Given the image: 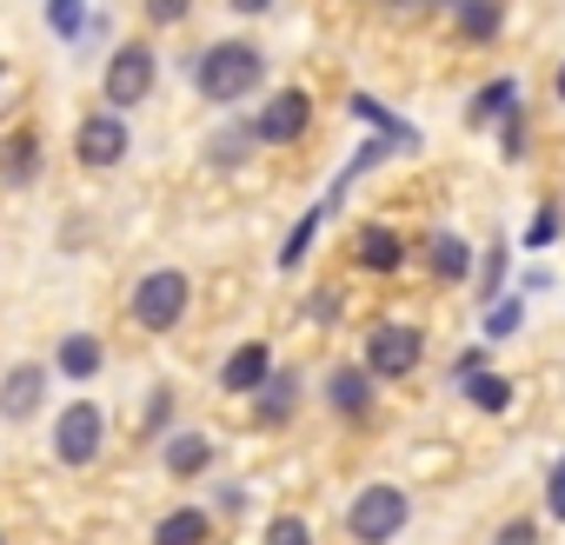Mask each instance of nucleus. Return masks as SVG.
<instances>
[{
    "label": "nucleus",
    "instance_id": "obj_5",
    "mask_svg": "<svg viewBox=\"0 0 565 545\" xmlns=\"http://www.w3.org/2000/svg\"><path fill=\"white\" fill-rule=\"evenodd\" d=\"M153 81H160V54H153L147 41H120V47L107 54V74H100V100H107L114 114H127V107L153 100Z\"/></svg>",
    "mask_w": 565,
    "mask_h": 545
},
{
    "label": "nucleus",
    "instance_id": "obj_3",
    "mask_svg": "<svg viewBox=\"0 0 565 545\" xmlns=\"http://www.w3.org/2000/svg\"><path fill=\"white\" fill-rule=\"evenodd\" d=\"M406 525H413V499H406L399 485H386V479L360 485L353 505H347V538H353V545H393Z\"/></svg>",
    "mask_w": 565,
    "mask_h": 545
},
{
    "label": "nucleus",
    "instance_id": "obj_27",
    "mask_svg": "<svg viewBox=\"0 0 565 545\" xmlns=\"http://www.w3.org/2000/svg\"><path fill=\"white\" fill-rule=\"evenodd\" d=\"M505 272H512V253H505V239H499V246H486V253H479V272H472V280H479V300H499Z\"/></svg>",
    "mask_w": 565,
    "mask_h": 545
},
{
    "label": "nucleus",
    "instance_id": "obj_8",
    "mask_svg": "<svg viewBox=\"0 0 565 545\" xmlns=\"http://www.w3.org/2000/svg\"><path fill=\"white\" fill-rule=\"evenodd\" d=\"M253 127H259V147H294V140H307V127H313V94H307V87L266 94L259 114H253Z\"/></svg>",
    "mask_w": 565,
    "mask_h": 545
},
{
    "label": "nucleus",
    "instance_id": "obj_11",
    "mask_svg": "<svg viewBox=\"0 0 565 545\" xmlns=\"http://www.w3.org/2000/svg\"><path fill=\"white\" fill-rule=\"evenodd\" d=\"M419 253H426V272H433V280H446V287H466L472 272H479V253L459 233H446V226H433Z\"/></svg>",
    "mask_w": 565,
    "mask_h": 545
},
{
    "label": "nucleus",
    "instance_id": "obj_36",
    "mask_svg": "<svg viewBox=\"0 0 565 545\" xmlns=\"http://www.w3.org/2000/svg\"><path fill=\"white\" fill-rule=\"evenodd\" d=\"M226 8H233V14H246V21H253V14H273V0H226Z\"/></svg>",
    "mask_w": 565,
    "mask_h": 545
},
{
    "label": "nucleus",
    "instance_id": "obj_2",
    "mask_svg": "<svg viewBox=\"0 0 565 545\" xmlns=\"http://www.w3.org/2000/svg\"><path fill=\"white\" fill-rule=\"evenodd\" d=\"M186 307H193L186 266H153V272H140L134 293H127V320H134L140 333H173V327L186 320Z\"/></svg>",
    "mask_w": 565,
    "mask_h": 545
},
{
    "label": "nucleus",
    "instance_id": "obj_14",
    "mask_svg": "<svg viewBox=\"0 0 565 545\" xmlns=\"http://www.w3.org/2000/svg\"><path fill=\"white\" fill-rule=\"evenodd\" d=\"M160 466H167V479H206V466H213V439L193 432V426H173V432L160 439Z\"/></svg>",
    "mask_w": 565,
    "mask_h": 545
},
{
    "label": "nucleus",
    "instance_id": "obj_33",
    "mask_svg": "<svg viewBox=\"0 0 565 545\" xmlns=\"http://www.w3.org/2000/svg\"><path fill=\"white\" fill-rule=\"evenodd\" d=\"M499 153H505V160H525V114H512V120L499 127Z\"/></svg>",
    "mask_w": 565,
    "mask_h": 545
},
{
    "label": "nucleus",
    "instance_id": "obj_29",
    "mask_svg": "<svg viewBox=\"0 0 565 545\" xmlns=\"http://www.w3.org/2000/svg\"><path fill=\"white\" fill-rule=\"evenodd\" d=\"M140 432H147V439H167V432H173V386H153V399H147V419H140Z\"/></svg>",
    "mask_w": 565,
    "mask_h": 545
},
{
    "label": "nucleus",
    "instance_id": "obj_30",
    "mask_svg": "<svg viewBox=\"0 0 565 545\" xmlns=\"http://www.w3.org/2000/svg\"><path fill=\"white\" fill-rule=\"evenodd\" d=\"M266 545H313V525H307L300 512H279V519L266 525Z\"/></svg>",
    "mask_w": 565,
    "mask_h": 545
},
{
    "label": "nucleus",
    "instance_id": "obj_7",
    "mask_svg": "<svg viewBox=\"0 0 565 545\" xmlns=\"http://www.w3.org/2000/svg\"><path fill=\"white\" fill-rule=\"evenodd\" d=\"M127 147H134V133H127V114H114V107H94V114H81V120H74V160H81V167L107 173V167H120V160H127Z\"/></svg>",
    "mask_w": 565,
    "mask_h": 545
},
{
    "label": "nucleus",
    "instance_id": "obj_16",
    "mask_svg": "<svg viewBox=\"0 0 565 545\" xmlns=\"http://www.w3.org/2000/svg\"><path fill=\"white\" fill-rule=\"evenodd\" d=\"M499 28H505V0H452V34L466 47L499 41Z\"/></svg>",
    "mask_w": 565,
    "mask_h": 545
},
{
    "label": "nucleus",
    "instance_id": "obj_15",
    "mask_svg": "<svg viewBox=\"0 0 565 545\" xmlns=\"http://www.w3.org/2000/svg\"><path fill=\"white\" fill-rule=\"evenodd\" d=\"M300 413V373L294 366H273V380L253 393V426H287Z\"/></svg>",
    "mask_w": 565,
    "mask_h": 545
},
{
    "label": "nucleus",
    "instance_id": "obj_22",
    "mask_svg": "<svg viewBox=\"0 0 565 545\" xmlns=\"http://www.w3.org/2000/svg\"><path fill=\"white\" fill-rule=\"evenodd\" d=\"M347 114H353V120H366V127H373V133H386V140H399V147H406V153H413V147H419V133H413V127H406V120H399V114H386V107H380V100H373V94H347Z\"/></svg>",
    "mask_w": 565,
    "mask_h": 545
},
{
    "label": "nucleus",
    "instance_id": "obj_1",
    "mask_svg": "<svg viewBox=\"0 0 565 545\" xmlns=\"http://www.w3.org/2000/svg\"><path fill=\"white\" fill-rule=\"evenodd\" d=\"M186 81H193V94H200L206 107L226 114V107H239V100L259 94V81H266V54H259L253 41H213V47L193 54Z\"/></svg>",
    "mask_w": 565,
    "mask_h": 545
},
{
    "label": "nucleus",
    "instance_id": "obj_12",
    "mask_svg": "<svg viewBox=\"0 0 565 545\" xmlns=\"http://www.w3.org/2000/svg\"><path fill=\"white\" fill-rule=\"evenodd\" d=\"M266 380H273V346H266V340L233 346V353H226V366H220V393H239V399H253Z\"/></svg>",
    "mask_w": 565,
    "mask_h": 545
},
{
    "label": "nucleus",
    "instance_id": "obj_19",
    "mask_svg": "<svg viewBox=\"0 0 565 545\" xmlns=\"http://www.w3.org/2000/svg\"><path fill=\"white\" fill-rule=\"evenodd\" d=\"M512 114H519V81H512V74L486 81V87L472 94V107H466V120H472V127H505Z\"/></svg>",
    "mask_w": 565,
    "mask_h": 545
},
{
    "label": "nucleus",
    "instance_id": "obj_9",
    "mask_svg": "<svg viewBox=\"0 0 565 545\" xmlns=\"http://www.w3.org/2000/svg\"><path fill=\"white\" fill-rule=\"evenodd\" d=\"M406 259H413V246H406V233H399V226H386V220H366V226L353 233V266H360V272H373V280L399 272Z\"/></svg>",
    "mask_w": 565,
    "mask_h": 545
},
{
    "label": "nucleus",
    "instance_id": "obj_6",
    "mask_svg": "<svg viewBox=\"0 0 565 545\" xmlns=\"http://www.w3.org/2000/svg\"><path fill=\"white\" fill-rule=\"evenodd\" d=\"M100 446H107V413L94 399H74V406L54 413V459L67 472H87L100 459Z\"/></svg>",
    "mask_w": 565,
    "mask_h": 545
},
{
    "label": "nucleus",
    "instance_id": "obj_20",
    "mask_svg": "<svg viewBox=\"0 0 565 545\" xmlns=\"http://www.w3.org/2000/svg\"><path fill=\"white\" fill-rule=\"evenodd\" d=\"M253 147H259V127L253 120H220L213 140H206V160L213 167H239V160H253Z\"/></svg>",
    "mask_w": 565,
    "mask_h": 545
},
{
    "label": "nucleus",
    "instance_id": "obj_10",
    "mask_svg": "<svg viewBox=\"0 0 565 545\" xmlns=\"http://www.w3.org/2000/svg\"><path fill=\"white\" fill-rule=\"evenodd\" d=\"M47 380H54V366H41V360L8 366V380H0V419H8V426L34 419V413L47 406Z\"/></svg>",
    "mask_w": 565,
    "mask_h": 545
},
{
    "label": "nucleus",
    "instance_id": "obj_32",
    "mask_svg": "<svg viewBox=\"0 0 565 545\" xmlns=\"http://www.w3.org/2000/svg\"><path fill=\"white\" fill-rule=\"evenodd\" d=\"M545 512L565 525V452L552 459V472H545Z\"/></svg>",
    "mask_w": 565,
    "mask_h": 545
},
{
    "label": "nucleus",
    "instance_id": "obj_13",
    "mask_svg": "<svg viewBox=\"0 0 565 545\" xmlns=\"http://www.w3.org/2000/svg\"><path fill=\"white\" fill-rule=\"evenodd\" d=\"M373 386H380V380H373L366 366H333V373H327V406H333L340 419L366 426V419H373Z\"/></svg>",
    "mask_w": 565,
    "mask_h": 545
},
{
    "label": "nucleus",
    "instance_id": "obj_38",
    "mask_svg": "<svg viewBox=\"0 0 565 545\" xmlns=\"http://www.w3.org/2000/svg\"><path fill=\"white\" fill-rule=\"evenodd\" d=\"M552 100H558V107H565V61H558V67H552Z\"/></svg>",
    "mask_w": 565,
    "mask_h": 545
},
{
    "label": "nucleus",
    "instance_id": "obj_35",
    "mask_svg": "<svg viewBox=\"0 0 565 545\" xmlns=\"http://www.w3.org/2000/svg\"><path fill=\"white\" fill-rule=\"evenodd\" d=\"M492 545H539V525H532V519H505Z\"/></svg>",
    "mask_w": 565,
    "mask_h": 545
},
{
    "label": "nucleus",
    "instance_id": "obj_23",
    "mask_svg": "<svg viewBox=\"0 0 565 545\" xmlns=\"http://www.w3.org/2000/svg\"><path fill=\"white\" fill-rule=\"evenodd\" d=\"M512 399H519V393H512V380H505V373H492V366H486V373L466 386V406H472V413H486V419L512 413Z\"/></svg>",
    "mask_w": 565,
    "mask_h": 545
},
{
    "label": "nucleus",
    "instance_id": "obj_21",
    "mask_svg": "<svg viewBox=\"0 0 565 545\" xmlns=\"http://www.w3.org/2000/svg\"><path fill=\"white\" fill-rule=\"evenodd\" d=\"M206 532H213V512L206 505H173L153 525V545H206Z\"/></svg>",
    "mask_w": 565,
    "mask_h": 545
},
{
    "label": "nucleus",
    "instance_id": "obj_26",
    "mask_svg": "<svg viewBox=\"0 0 565 545\" xmlns=\"http://www.w3.org/2000/svg\"><path fill=\"white\" fill-rule=\"evenodd\" d=\"M47 28L67 41V47H81V34L94 28V14H87V0H47Z\"/></svg>",
    "mask_w": 565,
    "mask_h": 545
},
{
    "label": "nucleus",
    "instance_id": "obj_18",
    "mask_svg": "<svg viewBox=\"0 0 565 545\" xmlns=\"http://www.w3.org/2000/svg\"><path fill=\"white\" fill-rule=\"evenodd\" d=\"M54 373L61 380H94V373H107V346H100V333H67L61 346H54Z\"/></svg>",
    "mask_w": 565,
    "mask_h": 545
},
{
    "label": "nucleus",
    "instance_id": "obj_37",
    "mask_svg": "<svg viewBox=\"0 0 565 545\" xmlns=\"http://www.w3.org/2000/svg\"><path fill=\"white\" fill-rule=\"evenodd\" d=\"M246 505V485H220V512H239Z\"/></svg>",
    "mask_w": 565,
    "mask_h": 545
},
{
    "label": "nucleus",
    "instance_id": "obj_40",
    "mask_svg": "<svg viewBox=\"0 0 565 545\" xmlns=\"http://www.w3.org/2000/svg\"><path fill=\"white\" fill-rule=\"evenodd\" d=\"M0 545H8V538H0Z\"/></svg>",
    "mask_w": 565,
    "mask_h": 545
},
{
    "label": "nucleus",
    "instance_id": "obj_24",
    "mask_svg": "<svg viewBox=\"0 0 565 545\" xmlns=\"http://www.w3.org/2000/svg\"><path fill=\"white\" fill-rule=\"evenodd\" d=\"M327 213H333V200H320V206H307V213H300V226H294L287 239H279V266H287V272H294V266L307 259V246H313V233H320V220H327Z\"/></svg>",
    "mask_w": 565,
    "mask_h": 545
},
{
    "label": "nucleus",
    "instance_id": "obj_34",
    "mask_svg": "<svg viewBox=\"0 0 565 545\" xmlns=\"http://www.w3.org/2000/svg\"><path fill=\"white\" fill-rule=\"evenodd\" d=\"M479 373H486V353H479V346H466V353H459V360H452V386H459V393H466V386H472V380H479Z\"/></svg>",
    "mask_w": 565,
    "mask_h": 545
},
{
    "label": "nucleus",
    "instance_id": "obj_31",
    "mask_svg": "<svg viewBox=\"0 0 565 545\" xmlns=\"http://www.w3.org/2000/svg\"><path fill=\"white\" fill-rule=\"evenodd\" d=\"M140 8H147L153 28H180V21L193 14V0H140Z\"/></svg>",
    "mask_w": 565,
    "mask_h": 545
},
{
    "label": "nucleus",
    "instance_id": "obj_39",
    "mask_svg": "<svg viewBox=\"0 0 565 545\" xmlns=\"http://www.w3.org/2000/svg\"><path fill=\"white\" fill-rule=\"evenodd\" d=\"M0 81H8V61H0Z\"/></svg>",
    "mask_w": 565,
    "mask_h": 545
},
{
    "label": "nucleus",
    "instance_id": "obj_25",
    "mask_svg": "<svg viewBox=\"0 0 565 545\" xmlns=\"http://www.w3.org/2000/svg\"><path fill=\"white\" fill-rule=\"evenodd\" d=\"M479 327H486V340H512V333L525 327V300H519V293L486 300V320H479Z\"/></svg>",
    "mask_w": 565,
    "mask_h": 545
},
{
    "label": "nucleus",
    "instance_id": "obj_17",
    "mask_svg": "<svg viewBox=\"0 0 565 545\" xmlns=\"http://www.w3.org/2000/svg\"><path fill=\"white\" fill-rule=\"evenodd\" d=\"M41 180V133L14 127L8 147H0V186H34Z\"/></svg>",
    "mask_w": 565,
    "mask_h": 545
},
{
    "label": "nucleus",
    "instance_id": "obj_4",
    "mask_svg": "<svg viewBox=\"0 0 565 545\" xmlns=\"http://www.w3.org/2000/svg\"><path fill=\"white\" fill-rule=\"evenodd\" d=\"M419 360H426V333H419L413 320H373V333H366V346H360V366H366L380 386L413 380Z\"/></svg>",
    "mask_w": 565,
    "mask_h": 545
},
{
    "label": "nucleus",
    "instance_id": "obj_28",
    "mask_svg": "<svg viewBox=\"0 0 565 545\" xmlns=\"http://www.w3.org/2000/svg\"><path fill=\"white\" fill-rule=\"evenodd\" d=\"M558 233H565V213H558V200H539V213L525 220V246H532V253H545Z\"/></svg>",
    "mask_w": 565,
    "mask_h": 545
}]
</instances>
